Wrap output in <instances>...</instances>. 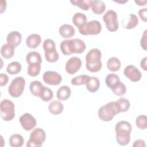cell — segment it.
I'll use <instances>...</instances> for the list:
<instances>
[{
    "label": "cell",
    "instance_id": "6da1fadb",
    "mask_svg": "<svg viewBox=\"0 0 147 147\" xmlns=\"http://www.w3.org/2000/svg\"><path fill=\"white\" fill-rule=\"evenodd\" d=\"M132 130L131 124L126 121L118 122L115 126L116 140L122 146L127 145L130 141V133Z\"/></svg>",
    "mask_w": 147,
    "mask_h": 147
},
{
    "label": "cell",
    "instance_id": "7a4b0ae2",
    "mask_svg": "<svg viewBox=\"0 0 147 147\" xmlns=\"http://www.w3.org/2000/svg\"><path fill=\"white\" fill-rule=\"evenodd\" d=\"M102 52L98 48L90 49L86 56V67L91 72L99 71L102 67Z\"/></svg>",
    "mask_w": 147,
    "mask_h": 147
},
{
    "label": "cell",
    "instance_id": "3957f363",
    "mask_svg": "<svg viewBox=\"0 0 147 147\" xmlns=\"http://www.w3.org/2000/svg\"><path fill=\"white\" fill-rule=\"evenodd\" d=\"M120 113L115 102H110L101 106L99 110L98 115L100 119L105 122L111 121L114 117Z\"/></svg>",
    "mask_w": 147,
    "mask_h": 147
},
{
    "label": "cell",
    "instance_id": "277c9868",
    "mask_svg": "<svg viewBox=\"0 0 147 147\" xmlns=\"http://www.w3.org/2000/svg\"><path fill=\"white\" fill-rule=\"evenodd\" d=\"M0 112L1 117L4 121H11L15 117L14 103L7 99H3L0 103Z\"/></svg>",
    "mask_w": 147,
    "mask_h": 147
},
{
    "label": "cell",
    "instance_id": "5b68a950",
    "mask_svg": "<svg viewBox=\"0 0 147 147\" xmlns=\"http://www.w3.org/2000/svg\"><path fill=\"white\" fill-rule=\"evenodd\" d=\"M46 138L45 131L40 127L34 129L30 134V137L26 143L28 147H40Z\"/></svg>",
    "mask_w": 147,
    "mask_h": 147
},
{
    "label": "cell",
    "instance_id": "8992f818",
    "mask_svg": "<svg viewBox=\"0 0 147 147\" xmlns=\"http://www.w3.org/2000/svg\"><path fill=\"white\" fill-rule=\"evenodd\" d=\"M26 82L22 76L16 77L8 87V92L13 98L20 97L24 92Z\"/></svg>",
    "mask_w": 147,
    "mask_h": 147
},
{
    "label": "cell",
    "instance_id": "52a82bcc",
    "mask_svg": "<svg viewBox=\"0 0 147 147\" xmlns=\"http://www.w3.org/2000/svg\"><path fill=\"white\" fill-rule=\"evenodd\" d=\"M107 29L111 32H115L119 28L117 13L113 10H109L103 16Z\"/></svg>",
    "mask_w": 147,
    "mask_h": 147
},
{
    "label": "cell",
    "instance_id": "ba28073f",
    "mask_svg": "<svg viewBox=\"0 0 147 147\" xmlns=\"http://www.w3.org/2000/svg\"><path fill=\"white\" fill-rule=\"evenodd\" d=\"M102 27L98 20H92L87 22L84 26L79 29V33L84 36L96 35L101 32Z\"/></svg>",
    "mask_w": 147,
    "mask_h": 147
},
{
    "label": "cell",
    "instance_id": "9c48e42d",
    "mask_svg": "<svg viewBox=\"0 0 147 147\" xmlns=\"http://www.w3.org/2000/svg\"><path fill=\"white\" fill-rule=\"evenodd\" d=\"M42 79L47 84L57 86L61 82L62 76L60 74L56 71H47L44 73Z\"/></svg>",
    "mask_w": 147,
    "mask_h": 147
},
{
    "label": "cell",
    "instance_id": "30bf717a",
    "mask_svg": "<svg viewBox=\"0 0 147 147\" xmlns=\"http://www.w3.org/2000/svg\"><path fill=\"white\" fill-rule=\"evenodd\" d=\"M20 123L22 128L26 130L30 131L33 129L37 123L36 118L30 113H24L21 115L19 118Z\"/></svg>",
    "mask_w": 147,
    "mask_h": 147
},
{
    "label": "cell",
    "instance_id": "8fae6325",
    "mask_svg": "<svg viewBox=\"0 0 147 147\" xmlns=\"http://www.w3.org/2000/svg\"><path fill=\"white\" fill-rule=\"evenodd\" d=\"M82 64V62L79 57L76 56L71 57L66 62L65 69L68 74L74 75L80 69Z\"/></svg>",
    "mask_w": 147,
    "mask_h": 147
},
{
    "label": "cell",
    "instance_id": "7c38bea8",
    "mask_svg": "<svg viewBox=\"0 0 147 147\" xmlns=\"http://www.w3.org/2000/svg\"><path fill=\"white\" fill-rule=\"evenodd\" d=\"M123 74L133 82L139 81L142 76L141 71L133 65H127L123 70Z\"/></svg>",
    "mask_w": 147,
    "mask_h": 147
},
{
    "label": "cell",
    "instance_id": "4fadbf2b",
    "mask_svg": "<svg viewBox=\"0 0 147 147\" xmlns=\"http://www.w3.org/2000/svg\"><path fill=\"white\" fill-rule=\"evenodd\" d=\"M60 48L64 55L68 56L76 53V49L74 38L62 41L60 45Z\"/></svg>",
    "mask_w": 147,
    "mask_h": 147
},
{
    "label": "cell",
    "instance_id": "5bb4252c",
    "mask_svg": "<svg viewBox=\"0 0 147 147\" xmlns=\"http://www.w3.org/2000/svg\"><path fill=\"white\" fill-rule=\"evenodd\" d=\"M138 18L134 14H130L122 20V26L127 29H131L136 28L138 24Z\"/></svg>",
    "mask_w": 147,
    "mask_h": 147
},
{
    "label": "cell",
    "instance_id": "9a60e30c",
    "mask_svg": "<svg viewBox=\"0 0 147 147\" xmlns=\"http://www.w3.org/2000/svg\"><path fill=\"white\" fill-rule=\"evenodd\" d=\"M59 32L62 37L68 38H71L75 35V29L72 25L64 24L60 26L59 29Z\"/></svg>",
    "mask_w": 147,
    "mask_h": 147
},
{
    "label": "cell",
    "instance_id": "2e32d148",
    "mask_svg": "<svg viewBox=\"0 0 147 147\" xmlns=\"http://www.w3.org/2000/svg\"><path fill=\"white\" fill-rule=\"evenodd\" d=\"M22 40V35L18 31H12L10 32L6 37L7 43H9L15 48L18 46Z\"/></svg>",
    "mask_w": 147,
    "mask_h": 147
},
{
    "label": "cell",
    "instance_id": "e0dca14e",
    "mask_svg": "<svg viewBox=\"0 0 147 147\" xmlns=\"http://www.w3.org/2000/svg\"><path fill=\"white\" fill-rule=\"evenodd\" d=\"M90 7L92 12L99 15L103 13L106 9V5L102 0H91Z\"/></svg>",
    "mask_w": 147,
    "mask_h": 147
},
{
    "label": "cell",
    "instance_id": "ac0fdd59",
    "mask_svg": "<svg viewBox=\"0 0 147 147\" xmlns=\"http://www.w3.org/2000/svg\"><path fill=\"white\" fill-rule=\"evenodd\" d=\"M41 42V36L36 33H33L29 35L26 39V44L30 48H37Z\"/></svg>",
    "mask_w": 147,
    "mask_h": 147
},
{
    "label": "cell",
    "instance_id": "d6986e66",
    "mask_svg": "<svg viewBox=\"0 0 147 147\" xmlns=\"http://www.w3.org/2000/svg\"><path fill=\"white\" fill-rule=\"evenodd\" d=\"M87 90L92 93L96 92L100 86V81L99 79L95 76H90L87 82L86 83Z\"/></svg>",
    "mask_w": 147,
    "mask_h": 147
},
{
    "label": "cell",
    "instance_id": "ffe728a7",
    "mask_svg": "<svg viewBox=\"0 0 147 147\" xmlns=\"http://www.w3.org/2000/svg\"><path fill=\"white\" fill-rule=\"evenodd\" d=\"M14 49L15 47L9 43L5 44L1 48V55L3 58L9 59L14 56Z\"/></svg>",
    "mask_w": 147,
    "mask_h": 147
},
{
    "label": "cell",
    "instance_id": "44dd1931",
    "mask_svg": "<svg viewBox=\"0 0 147 147\" xmlns=\"http://www.w3.org/2000/svg\"><path fill=\"white\" fill-rule=\"evenodd\" d=\"M64 109V106L63 103L57 100H54L52 101L48 106L49 111L54 115H58L61 114Z\"/></svg>",
    "mask_w": 147,
    "mask_h": 147
},
{
    "label": "cell",
    "instance_id": "7402d4cb",
    "mask_svg": "<svg viewBox=\"0 0 147 147\" xmlns=\"http://www.w3.org/2000/svg\"><path fill=\"white\" fill-rule=\"evenodd\" d=\"M71 94V88L68 86H61L57 91L56 96L59 100H65L68 99Z\"/></svg>",
    "mask_w": 147,
    "mask_h": 147
},
{
    "label": "cell",
    "instance_id": "603a6c76",
    "mask_svg": "<svg viewBox=\"0 0 147 147\" xmlns=\"http://www.w3.org/2000/svg\"><path fill=\"white\" fill-rule=\"evenodd\" d=\"M72 22L78 29H79L87 22V18L84 14L77 12L72 17Z\"/></svg>",
    "mask_w": 147,
    "mask_h": 147
},
{
    "label": "cell",
    "instance_id": "cb8c5ba5",
    "mask_svg": "<svg viewBox=\"0 0 147 147\" xmlns=\"http://www.w3.org/2000/svg\"><path fill=\"white\" fill-rule=\"evenodd\" d=\"M26 61L28 64H41L42 58L40 54L36 51L29 52L26 56Z\"/></svg>",
    "mask_w": 147,
    "mask_h": 147
},
{
    "label": "cell",
    "instance_id": "d4e9b609",
    "mask_svg": "<svg viewBox=\"0 0 147 147\" xmlns=\"http://www.w3.org/2000/svg\"><path fill=\"white\" fill-rule=\"evenodd\" d=\"M121 61L116 57L109 58L107 62V69L111 72H117L121 68Z\"/></svg>",
    "mask_w": 147,
    "mask_h": 147
},
{
    "label": "cell",
    "instance_id": "484cf974",
    "mask_svg": "<svg viewBox=\"0 0 147 147\" xmlns=\"http://www.w3.org/2000/svg\"><path fill=\"white\" fill-rule=\"evenodd\" d=\"M24 144V137L20 134H13L9 138V144L12 147H21Z\"/></svg>",
    "mask_w": 147,
    "mask_h": 147
},
{
    "label": "cell",
    "instance_id": "4316f807",
    "mask_svg": "<svg viewBox=\"0 0 147 147\" xmlns=\"http://www.w3.org/2000/svg\"><path fill=\"white\" fill-rule=\"evenodd\" d=\"M44 86L38 80L32 81L29 86V90L32 95L35 96L39 97L42 88Z\"/></svg>",
    "mask_w": 147,
    "mask_h": 147
},
{
    "label": "cell",
    "instance_id": "83f0119b",
    "mask_svg": "<svg viewBox=\"0 0 147 147\" xmlns=\"http://www.w3.org/2000/svg\"><path fill=\"white\" fill-rule=\"evenodd\" d=\"M119 113L127 111L130 107L129 100L123 97H121L115 101Z\"/></svg>",
    "mask_w": 147,
    "mask_h": 147
},
{
    "label": "cell",
    "instance_id": "f1b7e54d",
    "mask_svg": "<svg viewBox=\"0 0 147 147\" xmlns=\"http://www.w3.org/2000/svg\"><path fill=\"white\" fill-rule=\"evenodd\" d=\"M44 56L46 60L50 63L57 61L59 58V55L56 51V49H49L44 51Z\"/></svg>",
    "mask_w": 147,
    "mask_h": 147
},
{
    "label": "cell",
    "instance_id": "f546056e",
    "mask_svg": "<svg viewBox=\"0 0 147 147\" xmlns=\"http://www.w3.org/2000/svg\"><path fill=\"white\" fill-rule=\"evenodd\" d=\"M21 64L18 61H12L6 67V71L10 75H16L21 70Z\"/></svg>",
    "mask_w": 147,
    "mask_h": 147
},
{
    "label": "cell",
    "instance_id": "4dcf8cb0",
    "mask_svg": "<svg viewBox=\"0 0 147 147\" xmlns=\"http://www.w3.org/2000/svg\"><path fill=\"white\" fill-rule=\"evenodd\" d=\"M53 96L52 90L47 87L44 86L39 95V98L44 102L50 101Z\"/></svg>",
    "mask_w": 147,
    "mask_h": 147
},
{
    "label": "cell",
    "instance_id": "1f68e13d",
    "mask_svg": "<svg viewBox=\"0 0 147 147\" xmlns=\"http://www.w3.org/2000/svg\"><path fill=\"white\" fill-rule=\"evenodd\" d=\"M111 90L115 95L119 96L123 95L126 92V86L121 81L118 82Z\"/></svg>",
    "mask_w": 147,
    "mask_h": 147
},
{
    "label": "cell",
    "instance_id": "d6a6232c",
    "mask_svg": "<svg viewBox=\"0 0 147 147\" xmlns=\"http://www.w3.org/2000/svg\"><path fill=\"white\" fill-rule=\"evenodd\" d=\"M119 81V77L115 74H110L107 75L105 78L106 84L110 88H112Z\"/></svg>",
    "mask_w": 147,
    "mask_h": 147
},
{
    "label": "cell",
    "instance_id": "836d02e7",
    "mask_svg": "<svg viewBox=\"0 0 147 147\" xmlns=\"http://www.w3.org/2000/svg\"><path fill=\"white\" fill-rule=\"evenodd\" d=\"M91 0H71L70 2L74 6H78L81 9L87 11L90 8Z\"/></svg>",
    "mask_w": 147,
    "mask_h": 147
},
{
    "label": "cell",
    "instance_id": "e575fe53",
    "mask_svg": "<svg viewBox=\"0 0 147 147\" xmlns=\"http://www.w3.org/2000/svg\"><path fill=\"white\" fill-rule=\"evenodd\" d=\"M41 70V64H30L28 65L27 73L32 77L37 76Z\"/></svg>",
    "mask_w": 147,
    "mask_h": 147
},
{
    "label": "cell",
    "instance_id": "d590c367",
    "mask_svg": "<svg viewBox=\"0 0 147 147\" xmlns=\"http://www.w3.org/2000/svg\"><path fill=\"white\" fill-rule=\"evenodd\" d=\"M90 76L87 75H80L72 78L71 80V84L74 86H79L85 84L87 82Z\"/></svg>",
    "mask_w": 147,
    "mask_h": 147
},
{
    "label": "cell",
    "instance_id": "8d00e7d4",
    "mask_svg": "<svg viewBox=\"0 0 147 147\" xmlns=\"http://www.w3.org/2000/svg\"><path fill=\"white\" fill-rule=\"evenodd\" d=\"M136 124L137 127L141 130H145L147 127V118L145 115H140L136 118Z\"/></svg>",
    "mask_w": 147,
    "mask_h": 147
},
{
    "label": "cell",
    "instance_id": "74e56055",
    "mask_svg": "<svg viewBox=\"0 0 147 147\" xmlns=\"http://www.w3.org/2000/svg\"><path fill=\"white\" fill-rule=\"evenodd\" d=\"M43 49L44 51H47L49 49H53L56 48V44L54 41L51 38H47L44 40L43 44Z\"/></svg>",
    "mask_w": 147,
    "mask_h": 147
},
{
    "label": "cell",
    "instance_id": "f35d334b",
    "mask_svg": "<svg viewBox=\"0 0 147 147\" xmlns=\"http://www.w3.org/2000/svg\"><path fill=\"white\" fill-rule=\"evenodd\" d=\"M146 32H147V30H145L144 32V33L142 34V37H141V40H140L141 47L145 51L147 50V42H146V41H147V40H146L147 35H146Z\"/></svg>",
    "mask_w": 147,
    "mask_h": 147
},
{
    "label": "cell",
    "instance_id": "ab89813d",
    "mask_svg": "<svg viewBox=\"0 0 147 147\" xmlns=\"http://www.w3.org/2000/svg\"><path fill=\"white\" fill-rule=\"evenodd\" d=\"M146 11H147V8H142L138 10V15L140 18L141 20H142L144 22L147 21V17H146Z\"/></svg>",
    "mask_w": 147,
    "mask_h": 147
},
{
    "label": "cell",
    "instance_id": "60d3db41",
    "mask_svg": "<svg viewBox=\"0 0 147 147\" xmlns=\"http://www.w3.org/2000/svg\"><path fill=\"white\" fill-rule=\"evenodd\" d=\"M9 81V77L6 74L1 73L0 74V86L1 87L6 85Z\"/></svg>",
    "mask_w": 147,
    "mask_h": 147
},
{
    "label": "cell",
    "instance_id": "b9f144b4",
    "mask_svg": "<svg viewBox=\"0 0 147 147\" xmlns=\"http://www.w3.org/2000/svg\"><path fill=\"white\" fill-rule=\"evenodd\" d=\"M133 146L137 147V146H145V141L142 139H138L136 140L133 144Z\"/></svg>",
    "mask_w": 147,
    "mask_h": 147
},
{
    "label": "cell",
    "instance_id": "7bdbcfd3",
    "mask_svg": "<svg viewBox=\"0 0 147 147\" xmlns=\"http://www.w3.org/2000/svg\"><path fill=\"white\" fill-rule=\"evenodd\" d=\"M146 60H147V57H145L144 58H143L141 62H140V66L142 68L143 70L144 71H146L147 70V67H146Z\"/></svg>",
    "mask_w": 147,
    "mask_h": 147
},
{
    "label": "cell",
    "instance_id": "ee69618b",
    "mask_svg": "<svg viewBox=\"0 0 147 147\" xmlns=\"http://www.w3.org/2000/svg\"><path fill=\"white\" fill-rule=\"evenodd\" d=\"M135 2L139 6H145L147 2L146 1H142V0H136Z\"/></svg>",
    "mask_w": 147,
    "mask_h": 147
},
{
    "label": "cell",
    "instance_id": "f6af8a7d",
    "mask_svg": "<svg viewBox=\"0 0 147 147\" xmlns=\"http://www.w3.org/2000/svg\"><path fill=\"white\" fill-rule=\"evenodd\" d=\"M6 6L7 5H4V4H3V1L2 0H1V13H2L6 10Z\"/></svg>",
    "mask_w": 147,
    "mask_h": 147
}]
</instances>
